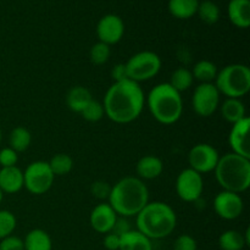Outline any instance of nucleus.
<instances>
[{
  "mask_svg": "<svg viewBox=\"0 0 250 250\" xmlns=\"http://www.w3.org/2000/svg\"><path fill=\"white\" fill-rule=\"evenodd\" d=\"M146 95L139 83L131 80L115 82L104 97L105 115L115 124L125 125L141 116Z\"/></svg>",
  "mask_w": 250,
  "mask_h": 250,
  "instance_id": "nucleus-1",
  "label": "nucleus"
},
{
  "mask_svg": "<svg viewBox=\"0 0 250 250\" xmlns=\"http://www.w3.org/2000/svg\"><path fill=\"white\" fill-rule=\"evenodd\" d=\"M107 199L119 216H137L149 203V189L143 180L127 176L112 186Z\"/></svg>",
  "mask_w": 250,
  "mask_h": 250,
  "instance_id": "nucleus-2",
  "label": "nucleus"
},
{
  "mask_svg": "<svg viewBox=\"0 0 250 250\" xmlns=\"http://www.w3.org/2000/svg\"><path fill=\"white\" fill-rule=\"evenodd\" d=\"M137 231L153 239L170 236L177 225V216L172 208L164 202H149L136 216Z\"/></svg>",
  "mask_w": 250,
  "mask_h": 250,
  "instance_id": "nucleus-3",
  "label": "nucleus"
},
{
  "mask_svg": "<svg viewBox=\"0 0 250 250\" xmlns=\"http://www.w3.org/2000/svg\"><path fill=\"white\" fill-rule=\"evenodd\" d=\"M215 178L224 190L241 193L250 187V159L227 153L220 156L214 170Z\"/></svg>",
  "mask_w": 250,
  "mask_h": 250,
  "instance_id": "nucleus-4",
  "label": "nucleus"
},
{
  "mask_svg": "<svg viewBox=\"0 0 250 250\" xmlns=\"http://www.w3.org/2000/svg\"><path fill=\"white\" fill-rule=\"evenodd\" d=\"M149 111L154 119L163 125L176 124L183 112L181 93L173 89L170 83H160L153 87L146 97Z\"/></svg>",
  "mask_w": 250,
  "mask_h": 250,
  "instance_id": "nucleus-5",
  "label": "nucleus"
},
{
  "mask_svg": "<svg viewBox=\"0 0 250 250\" xmlns=\"http://www.w3.org/2000/svg\"><path fill=\"white\" fill-rule=\"evenodd\" d=\"M215 87L226 98L246 97L250 90V68L243 63L227 65L217 72Z\"/></svg>",
  "mask_w": 250,
  "mask_h": 250,
  "instance_id": "nucleus-6",
  "label": "nucleus"
},
{
  "mask_svg": "<svg viewBox=\"0 0 250 250\" xmlns=\"http://www.w3.org/2000/svg\"><path fill=\"white\" fill-rule=\"evenodd\" d=\"M127 78L133 82H144L155 77L161 70L160 56L153 51H141L128 59L126 63Z\"/></svg>",
  "mask_w": 250,
  "mask_h": 250,
  "instance_id": "nucleus-7",
  "label": "nucleus"
},
{
  "mask_svg": "<svg viewBox=\"0 0 250 250\" xmlns=\"http://www.w3.org/2000/svg\"><path fill=\"white\" fill-rule=\"evenodd\" d=\"M55 176L46 161H34L23 172V187L34 195L45 194L53 186Z\"/></svg>",
  "mask_w": 250,
  "mask_h": 250,
  "instance_id": "nucleus-8",
  "label": "nucleus"
},
{
  "mask_svg": "<svg viewBox=\"0 0 250 250\" xmlns=\"http://www.w3.org/2000/svg\"><path fill=\"white\" fill-rule=\"evenodd\" d=\"M220 92L214 83H200L195 87L192 97V106L200 117H209L219 109Z\"/></svg>",
  "mask_w": 250,
  "mask_h": 250,
  "instance_id": "nucleus-9",
  "label": "nucleus"
},
{
  "mask_svg": "<svg viewBox=\"0 0 250 250\" xmlns=\"http://www.w3.org/2000/svg\"><path fill=\"white\" fill-rule=\"evenodd\" d=\"M204 190V181L200 173L192 168H185L181 171L176 180V193L183 202H197Z\"/></svg>",
  "mask_w": 250,
  "mask_h": 250,
  "instance_id": "nucleus-10",
  "label": "nucleus"
},
{
  "mask_svg": "<svg viewBox=\"0 0 250 250\" xmlns=\"http://www.w3.org/2000/svg\"><path fill=\"white\" fill-rule=\"evenodd\" d=\"M219 151L208 143L195 144L188 153L189 168L197 171L200 175L214 171L219 163Z\"/></svg>",
  "mask_w": 250,
  "mask_h": 250,
  "instance_id": "nucleus-11",
  "label": "nucleus"
},
{
  "mask_svg": "<svg viewBox=\"0 0 250 250\" xmlns=\"http://www.w3.org/2000/svg\"><path fill=\"white\" fill-rule=\"evenodd\" d=\"M244 203L241 194L222 190L215 197L214 210L217 216L224 220H236L242 215Z\"/></svg>",
  "mask_w": 250,
  "mask_h": 250,
  "instance_id": "nucleus-12",
  "label": "nucleus"
},
{
  "mask_svg": "<svg viewBox=\"0 0 250 250\" xmlns=\"http://www.w3.org/2000/svg\"><path fill=\"white\" fill-rule=\"evenodd\" d=\"M125 33V23L117 15L107 14L99 20L97 24V34L99 42L112 45L119 43Z\"/></svg>",
  "mask_w": 250,
  "mask_h": 250,
  "instance_id": "nucleus-13",
  "label": "nucleus"
},
{
  "mask_svg": "<svg viewBox=\"0 0 250 250\" xmlns=\"http://www.w3.org/2000/svg\"><path fill=\"white\" fill-rule=\"evenodd\" d=\"M250 119L244 117L241 121L232 125L231 132L229 136V143L232 148V153L237 155L250 159Z\"/></svg>",
  "mask_w": 250,
  "mask_h": 250,
  "instance_id": "nucleus-14",
  "label": "nucleus"
},
{
  "mask_svg": "<svg viewBox=\"0 0 250 250\" xmlns=\"http://www.w3.org/2000/svg\"><path fill=\"white\" fill-rule=\"evenodd\" d=\"M119 215L110 207L109 203L98 204L92 210L89 216V224L95 232L106 234L112 231Z\"/></svg>",
  "mask_w": 250,
  "mask_h": 250,
  "instance_id": "nucleus-15",
  "label": "nucleus"
},
{
  "mask_svg": "<svg viewBox=\"0 0 250 250\" xmlns=\"http://www.w3.org/2000/svg\"><path fill=\"white\" fill-rule=\"evenodd\" d=\"M23 188V172L17 166L1 167L0 170V189L6 194H14Z\"/></svg>",
  "mask_w": 250,
  "mask_h": 250,
  "instance_id": "nucleus-16",
  "label": "nucleus"
},
{
  "mask_svg": "<svg viewBox=\"0 0 250 250\" xmlns=\"http://www.w3.org/2000/svg\"><path fill=\"white\" fill-rule=\"evenodd\" d=\"M227 15L232 23L238 28H248L250 26V1L249 0H229Z\"/></svg>",
  "mask_w": 250,
  "mask_h": 250,
  "instance_id": "nucleus-17",
  "label": "nucleus"
},
{
  "mask_svg": "<svg viewBox=\"0 0 250 250\" xmlns=\"http://www.w3.org/2000/svg\"><path fill=\"white\" fill-rule=\"evenodd\" d=\"M164 163L155 155H146L138 160L136 172L141 180H155L163 173Z\"/></svg>",
  "mask_w": 250,
  "mask_h": 250,
  "instance_id": "nucleus-18",
  "label": "nucleus"
},
{
  "mask_svg": "<svg viewBox=\"0 0 250 250\" xmlns=\"http://www.w3.org/2000/svg\"><path fill=\"white\" fill-rule=\"evenodd\" d=\"M119 250H153V243L139 231L131 229L120 236Z\"/></svg>",
  "mask_w": 250,
  "mask_h": 250,
  "instance_id": "nucleus-19",
  "label": "nucleus"
},
{
  "mask_svg": "<svg viewBox=\"0 0 250 250\" xmlns=\"http://www.w3.org/2000/svg\"><path fill=\"white\" fill-rule=\"evenodd\" d=\"M92 99V93L89 92L88 88L77 85L68 90L67 95H66V104L71 111L81 114Z\"/></svg>",
  "mask_w": 250,
  "mask_h": 250,
  "instance_id": "nucleus-20",
  "label": "nucleus"
},
{
  "mask_svg": "<svg viewBox=\"0 0 250 250\" xmlns=\"http://www.w3.org/2000/svg\"><path fill=\"white\" fill-rule=\"evenodd\" d=\"M24 250H51L53 241L46 231L34 229L26 234L23 239Z\"/></svg>",
  "mask_w": 250,
  "mask_h": 250,
  "instance_id": "nucleus-21",
  "label": "nucleus"
},
{
  "mask_svg": "<svg viewBox=\"0 0 250 250\" xmlns=\"http://www.w3.org/2000/svg\"><path fill=\"white\" fill-rule=\"evenodd\" d=\"M221 115L229 124H236L247 117L246 106L241 99L236 98H226L221 105Z\"/></svg>",
  "mask_w": 250,
  "mask_h": 250,
  "instance_id": "nucleus-22",
  "label": "nucleus"
},
{
  "mask_svg": "<svg viewBox=\"0 0 250 250\" xmlns=\"http://www.w3.org/2000/svg\"><path fill=\"white\" fill-rule=\"evenodd\" d=\"M199 0H168V11L180 20H187L197 15Z\"/></svg>",
  "mask_w": 250,
  "mask_h": 250,
  "instance_id": "nucleus-23",
  "label": "nucleus"
},
{
  "mask_svg": "<svg viewBox=\"0 0 250 250\" xmlns=\"http://www.w3.org/2000/svg\"><path fill=\"white\" fill-rule=\"evenodd\" d=\"M217 70L216 65L209 60H200L194 65L192 70L193 78L199 81L200 83H212L216 78Z\"/></svg>",
  "mask_w": 250,
  "mask_h": 250,
  "instance_id": "nucleus-24",
  "label": "nucleus"
},
{
  "mask_svg": "<svg viewBox=\"0 0 250 250\" xmlns=\"http://www.w3.org/2000/svg\"><path fill=\"white\" fill-rule=\"evenodd\" d=\"M219 247L221 250H243L247 246L243 233L236 229H229L220 236Z\"/></svg>",
  "mask_w": 250,
  "mask_h": 250,
  "instance_id": "nucleus-25",
  "label": "nucleus"
},
{
  "mask_svg": "<svg viewBox=\"0 0 250 250\" xmlns=\"http://www.w3.org/2000/svg\"><path fill=\"white\" fill-rule=\"evenodd\" d=\"M193 81L194 78H193L192 71L186 67H178L172 72L168 83L173 89L177 90L178 93H182L192 87Z\"/></svg>",
  "mask_w": 250,
  "mask_h": 250,
  "instance_id": "nucleus-26",
  "label": "nucleus"
},
{
  "mask_svg": "<svg viewBox=\"0 0 250 250\" xmlns=\"http://www.w3.org/2000/svg\"><path fill=\"white\" fill-rule=\"evenodd\" d=\"M32 136L28 129L24 127H16L11 131L9 137L10 148L14 149L17 154L27 150L28 146H31Z\"/></svg>",
  "mask_w": 250,
  "mask_h": 250,
  "instance_id": "nucleus-27",
  "label": "nucleus"
},
{
  "mask_svg": "<svg viewBox=\"0 0 250 250\" xmlns=\"http://www.w3.org/2000/svg\"><path fill=\"white\" fill-rule=\"evenodd\" d=\"M48 164L54 176H65L73 168V160L68 154H56Z\"/></svg>",
  "mask_w": 250,
  "mask_h": 250,
  "instance_id": "nucleus-28",
  "label": "nucleus"
},
{
  "mask_svg": "<svg viewBox=\"0 0 250 250\" xmlns=\"http://www.w3.org/2000/svg\"><path fill=\"white\" fill-rule=\"evenodd\" d=\"M197 14L203 22L208 24H214L220 19V7L211 0H204L199 2Z\"/></svg>",
  "mask_w": 250,
  "mask_h": 250,
  "instance_id": "nucleus-29",
  "label": "nucleus"
},
{
  "mask_svg": "<svg viewBox=\"0 0 250 250\" xmlns=\"http://www.w3.org/2000/svg\"><path fill=\"white\" fill-rule=\"evenodd\" d=\"M110 54H111L110 45L102 43V42H98V43H95L94 45L90 48L89 58L90 61H92L94 65L99 66L107 62V60L110 59Z\"/></svg>",
  "mask_w": 250,
  "mask_h": 250,
  "instance_id": "nucleus-30",
  "label": "nucleus"
},
{
  "mask_svg": "<svg viewBox=\"0 0 250 250\" xmlns=\"http://www.w3.org/2000/svg\"><path fill=\"white\" fill-rule=\"evenodd\" d=\"M17 225L15 215L9 210H0V241L7 236H11Z\"/></svg>",
  "mask_w": 250,
  "mask_h": 250,
  "instance_id": "nucleus-31",
  "label": "nucleus"
},
{
  "mask_svg": "<svg viewBox=\"0 0 250 250\" xmlns=\"http://www.w3.org/2000/svg\"><path fill=\"white\" fill-rule=\"evenodd\" d=\"M81 115H82L83 119L87 120V121L98 122L104 117V106H103V104L100 102L92 99L88 103L87 106L82 110Z\"/></svg>",
  "mask_w": 250,
  "mask_h": 250,
  "instance_id": "nucleus-32",
  "label": "nucleus"
},
{
  "mask_svg": "<svg viewBox=\"0 0 250 250\" xmlns=\"http://www.w3.org/2000/svg\"><path fill=\"white\" fill-rule=\"evenodd\" d=\"M173 250H198L197 241L189 234H181L173 243Z\"/></svg>",
  "mask_w": 250,
  "mask_h": 250,
  "instance_id": "nucleus-33",
  "label": "nucleus"
},
{
  "mask_svg": "<svg viewBox=\"0 0 250 250\" xmlns=\"http://www.w3.org/2000/svg\"><path fill=\"white\" fill-rule=\"evenodd\" d=\"M17 161H19V155H17V153L14 149L7 146V148H2L0 150V166L1 167L16 166Z\"/></svg>",
  "mask_w": 250,
  "mask_h": 250,
  "instance_id": "nucleus-34",
  "label": "nucleus"
},
{
  "mask_svg": "<svg viewBox=\"0 0 250 250\" xmlns=\"http://www.w3.org/2000/svg\"><path fill=\"white\" fill-rule=\"evenodd\" d=\"M0 250H24L23 239L16 236H7L0 241Z\"/></svg>",
  "mask_w": 250,
  "mask_h": 250,
  "instance_id": "nucleus-35",
  "label": "nucleus"
},
{
  "mask_svg": "<svg viewBox=\"0 0 250 250\" xmlns=\"http://www.w3.org/2000/svg\"><path fill=\"white\" fill-rule=\"evenodd\" d=\"M110 190H111V187L105 182H100L99 181V182H95L92 185L93 195L99 198V199H106V198H109Z\"/></svg>",
  "mask_w": 250,
  "mask_h": 250,
  "instance_id": "nucleus-36",
  "label": "nucleus"
},
{
  "mask_svg": "<svg viewBox=\"0 0 250 250\" xmlns=\"http://www.w3.org/2000/svg\"><path fill=\"white\" fill-rule=\"evenodd\" d=\"M103 244L107 250H119L120 248V236L114 233V232H109L104 236V241Z\"/></svg>",
  "mask_w": 250,
  "mask_h": 250,
  "instance_id": "nucleus-37",
  "label": "nucleus"
},
{
  "mask_svg": "<svg viewBox=\"0 0 250 250\" xmlns=\"http://www.w3.org/2000/svg\"><path fill=\"white\" fill-rule=\"evenodd\" d=\"M131 226H129L128 221H127V217H121L119 216L116 220V224H115L114 229H112L111 232L119 234V236H122V234L127 233L128 231H131Z\"/></svg>",
  "mask_w": 250,
  "mask_h": 250,
  "instance_id": "nucleus-38",
  "label": "nucleus"
},
{
  "mask_svg": "<svg viewBox=\"0 0 250 250\" xmlns=\"http://www.w3.org/2000/svg\"><path fill=\"white\" fill-rule=\"evenodd\" d=\"M112 78H115V82L128 80L126 75V67H125V63H119V65L115 66L114 70H112Z\"/></svg>",
  "mask_w": 250,
  "mask_h": 250,
  "instance_id": "nucleus-39",
  "label": "nucleus"
},
{
  "mask_svg": "<svg viewBox=\"0 0 250 250\" xmlns=\"http://www.w3.org/2000/svg\"><path fill=\"white\" fill-rule=\"evenodd\" d=\"M243 237H244V241H246V246L249 247L250 246V229L249 227L247 229L246 233L243 234Z\"/></svg>",
  "mask_w": 250,
  "mask_h": 250,
  "instance_id": "nucleus-40",
  "label": "nucleus"
},
{
  "mask_svg": "<svg viewBox=\"0 0 250 250\" xmlns=\"http://www.w3.org/2000/svg\"><path fill=\"white\" fill-rule=\"evenodd\" d=\"M2 199H4V193H2V190L0 189V204H1Z\"/></svg>",
  "mask_w": 250,
  "mask_h": 250,
  "instance_id": "nucleus-41",
  "label": "nucleus"
},
{
  "mask_svg": "<svg viewBox=\"0 0 250 250\" xmlns=\"http://www.w3.org/2000/svg\"><path fill=\"white\" fill-rule=\"evenodd\" d=\"M1 139H2V133H1V129H0V143H1Z\"/></svg>",
  "mask_w": 250,
  "mask_h": 250,
  "instance_id": "nucleus-42",
  "label": "nucleus"
}]
</instances>
